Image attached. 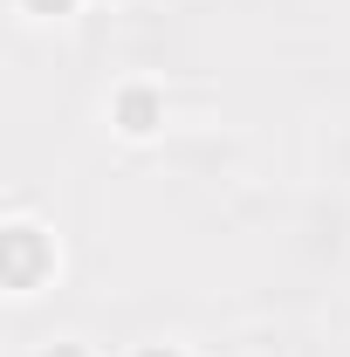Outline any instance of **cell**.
Wrapping results in <instances>:
<instances>
[{
  "label": "cell",
  "instance_id": "cell-2",
  "mask_svg": "<svg viewBox=\"0 0 350 357\" xmlns=\"http://www.w3.org/2000/svg\"><path fill=\"white\" fill-rule=\"evenodd\" d=\"M110 124L124 137H151L158 124H165V89H151V83H124L117 96H110Z\"/></svg>",
  "mask_w": 350,
  "mask_h": 357
},
{
  "label": "cell",
  "instance_id": "cell-4",
  "mask_svg": "<svg viewBox=\"0 0 350 357\" xmlns=\"http://www.w3.org/2000/svg\"><path fill=\"white\" fill-rule=\"evenodd\" d=\"M42 357H89V351H83V344H48Z\"/></svg>",
  "mask_w": 350,
  "mask_h": 357
},
{
  "label": "cell",
  "instance_id": "cell-1",
  "mask_svg": "<svg viewBox=\"0 0 350 357\" xmlns=\"http://www.w3.org/2000/svg\"><path fill=\"white\" fill-rule=\"evenodd\" d=\"M0 248H7V289H14V296H28L48 268H55V241H48L35 220H7Z\"/></svg>",
  "mask_w": 350,
  "mask_h": 357
},
{
  "label": "cell",
  "instance_id": "cell-3",
  "mask_svg": "<svg viewBox=\"0 0 350 357\" xmlns=\"http://www.w3.org/2000/svg\"><path fill=\"white\" fill-rule=\"evenodd\" d=\"M83 0H21V14H35V21H62V14H76Z\"/></svg>",
  "mask_w": 350,
  "mask_h": 357
},
{
  "label": "cell",
  "instance_id": "cell-5",
  "mask_svg": "<svg viewBox=\"0 0 350 357\" xmlns=\"http://www.w3.org/2000/svg\"><path fill=\"white\" fill-rule=\"evenodd\" d=\"M137 357H185V351H178V344H144Z\"/></svg>",
  "mask_w": 350,
  "mask_h": 357
}]
</instances>
